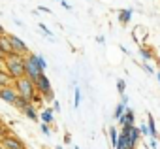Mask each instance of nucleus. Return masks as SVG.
I'll return each instance as SVG.
<instances>
[{
	"mask_svg": "<svg viewBox=\"0 0 160 149\" xmlns=\"http://www.w3.org/2000/svg\"><path fill=\"white\" fill-rule=\"evenodd\" d=\"M27 57V55H25ZM25 57L23 55H17V53H12V55H6L2 60H4V66H6V72L8 76L13 78V80H19L25 76Z\"/></svg>",
	"mask_w": 160,
	"mask_h": 149,
	"instance_id": "f257e3e1",
	"label": "nucleus"
},
{
	"mask_svg": "<svg viewBox=\"0 0 160 149\" xmlns=\"http://www.w3.org/2000/svg\"><path fill=\"white\" fill-rule=\"evenodd\" d=\"M13 89L17 91L19 96H25V98H28V100H32V96L36 95V85H34V81H32L30 78H27V76L15 80Z\"/></svg>",
	"mask_w": 160,
	"mask_h": 149,
	"instance_id": "f03ea898",
	"label": "nucleus"
},
{
	"mask_svg": "<svg viewBox=\"0 0 160 149\" xmlns=\"http://www.w3.org/2000/svg\"><path fill=\"white\" fill-rule=\"evenodd\" d=\"M42 74H43V70H42V68L38 66V62H36V53H28V55L25 57V76L30 78L32 81H36Z\"/></svg>",
	"mask_w": 160,
	"mask_h": 149,
	"instance_id": "7ed1b4c3",
	"label": "nucleus"
},
{
	"mask_svg": "<svg viewBox=\"0 0 160 149\" xmlns=\"http://www.w3.org/2000/svg\"><path fill=\"white\" fill-rule=\"evenodd\" d=\"M34 85H36V93H40L45 100H55V93H53L51 81H49V78L45 76V74H42V76L34 81Z\"/></svg>",
	"mask_w": 160,
	"mask_h": 149,
	"instance_id": "20e7f679",
	"label": "nucleus"
},
{
	"mask_svg": "<svg viewBox=\"0 0 160 149\" xmlns=\"http://www.w3.org/2000/svg\"><path fill=\"white\" fill-rule=\"evenodd\" d=\"M10 36V44H12V49H13V53H17V55H28V45L19 38V36H15V34H8Z\"/></svg>",
	"mask_w": 160,
	"mask_h": 149,
	"instance_id": "39448f33",
	"label": "nucleus"
},
{
	"mask_svg": "<svg viewBox=\"0 0 160 149\" xmlns=\"http://www.w3.org/2000/svg\"><path fill=\"white\" fill-rule=\"evenodd\" d=\"M17 91L13 89V87H0V98H2L4 102H8V104H15V100H17Z\"/></svg>",
	"mask_w": 160,
	"mask_h": 149,
	"instance_id": "423d86ee",
	"label": "nucleus"
},
{
	"mask_svg": "<svg viewBox=\"0 0 160 149\" xmlns=\"http://www.w3.org/2000/svg\"><path fill=\"white\" fill-rule=\"evenodd\" d=\"M2 145H4V149H25V143L19 140V138H15V136H6V138H2Z\"/></svg>",
	"mask_w": 160,
	"mask_h": 149,
	"instance_id": "0eeeda50",
	"label": "nucleus"
},
{
	"mask_svg": "<svg viewBox=\"0 0 160 149\" xmlns=\"http://www.w3.org/2000/svg\"><path fill=\"white\" fill-rule=\"evenodd\" d=\"M139 138H141L139 128H138L136 125H134V126H128V149H136Z\"/></svg>",
	"mask_w": 160,
	"mask_h": 149,
	"instance_id": "6e6552de",
	"label": "nucleus"
},
{
	"mask_svg": "<svg viewBox=\"0 0 160 149\" xmlns=\"http://www.w3.org/2000/svg\"><path fill=\"white\" fill-rule=\"evenodd\" d=\"M126 108H128V96H126V95H122V96H121V102H119V104L115 106V110H113V119H115V121H119V119L124 115Z\"/></svg>",
	"mask_w": 160,
	"mask_h": 149,
	"instance_id": "1a4fd4ad",
	"label": "nucleus"
},
{
	"mask_svg": "<svg viewBox=\"0 0 160 149\" xmlns=\"http://www.w3.org/2000/svg\"><path fill=\"white\" fill-rule=\"evenodd\" d=\"M121 126H134L136 125V115H134V111L130 110V108H126V111H124V115L117 121Z\"/></svg>",
	"mask_w": 160,
	"mask_h": 149,
	"instance_id": "9d476101",
	"label": "nucleus"
},
{
	"mask_svg": "<svg viewBox=\"0 0 160 149\" xmlns=\"http://www.w3.org/2000/svg\"><path fill=\"white\" fill-rule=\"evenodd\" d=\"M0 53H2L4 57L13 53V49H12V44H10V36H8V34L0 36Z\"/></svg>",
	"mask_w": 160,
	"mask_h": 149,
	"instance_id": "9b49d317",
	"label": "nucleus"
},
{
	"mask_svg": "<svg viewBox=\"0 0 160 149\" xmlns=\"http://www.w3.org/2000/svg\"><path fill=\"white\" fill-rule=\"evenodd\" d=\"M132 15H134V12H132L130 8H124V10H119L117 19H119L121 25H128V23L132 21Z\"/></svg>",
	"mask_w": 160,
	"mask_h": 149,
	"instance_id": "f8f14e48",
	"label": "nucleus"
},
{
	"mask_svg": "<svg viewBox=\"0 0 160 149\" xmlns=\"http://www.w3.org/2000/svg\"><path fill=\"white\" fill-rule=\"evenodd\" d=\"M40 121L45 123V125H51V123L55 121V111H53V108H45V110L40 113Z\"/></svg>",
	"mask_w": 160,
	"mask_h": 149,
	"instance_id": "ddd939ff",
	"label": "nucleus"
},
{
	"mask_svg": "<svg viewBox=\"0 0 160 149\" xmlns=\"http://www.w3.org/2000/svg\"><path fill=\"white\" fill-rule=\"evenodd\" d=\"M23 113H25V115H27V117H28L30 121H40V113L36 111L34 104H30L28 108H25V110H23Z\"/></svg>",
	"mask_w": 160,
	"mask_h": 149,
	"instance_id": "4468645a",
	"label": "nucleus"
},
{
	"mask_svg": "<svg viewBox=\"0 0 160 149\" xmlns=\"http://www.w3.org/2000/svg\"><path fill=\"white\" fill-rule=\"evenodd\" d=\"M147 128H149V138H156V136H158V132H156V125H154L152 115H149V117H147Z\"/></svg>",
	"mask_w": 160,
	"mask_h": 149,
	"instance_id": "2eb2a0df",
	"label": "nucleus"
},
{
	"mask_svg": "<svg viewBox=\"0 0 160 149\" xmlns=\"http://www.w3.org/2000/svg\"><path fill=\"white\" fill-rule=\"evenodd\" d=\"M30 104H32V102H30L28 98H25V96H17V100H15V104H13V106H15L17 110H21V111H23V110H25V108H28Z\"/></svg>",
	"mask_w": 160,
	"mask_h": 149,
	"instance_id": "dca6fc26",
	"label": "nucleus"
},
{
	"mask_svg": "<svg viewBox=\"0 0 160 149\" xmlns=\"http://www.w3.org/2000/svg\"><path fill=\"white\" fill-rule=\"evenodd\" d=\"M13 78L8 76V72H0V87H12Z\"/></svg>",
	"mask_w": 160,
	"mask_h": 149,
	"instance_id": "f3484780",
	"label": "nucleus"
},
{
	"mask_svg": "<svg viewBox=\"0 0 160 149\" xmlns=\"http://www.w3.org/2000/svg\"><path fill=\"white\" fill-rule=\"evenodd\" d=\"M109 140H111V145H113V149H115V145H117V140H119V130L115 128V126H109Z\"/></svg>",
	"mask_w": 160,
	"mask_h": 149,
	"instance_id": "a211bd4d",
	"label": "nucleus"
},
{
	"mask_svg": "<svg viewBox=\"0 0 160 149\" xmlns=\"http://www.w3.org/2000/svg\"><path fill=\"white\" fill-rule=\"evenodd\" d=\"M79 106H81V89L75 87V91H73V108L77 110Z\"/></svg>",
	"mask_w": 160,
	"mask_h": 149,
	"instance_id": "6ab92c4d",
	"label": "nucleus"
},
{
	"mask_svg": "<svg viewBox=\"0 0 160 149\" xmlns=\"http://www.w3.org/2000/svg\"><path fill=\"white\" fill-rule=\"evenodd\" d=\"M117 91H119V95L122 96V95H126V81L122 80V78H119L117 80Z\"/></svg>",
	"mask_w": 160,
	"mask_h": 149,
	"instance_id": "aec40b11",
	"label": "nucleus"
},
{
	"mask_svg": "<svg viewBox=\"0 0 160 149\" xmlns=\"http://www.w3.org/2000/svg\"><path fill=\"white\" fill-rule=\"evenodd\" d=\"M139 55H141V59H143L145 62H149V60L152 59V53H151L149 49H145V47H139Z\"/></svg>",
	"mask_w": 160,
	"mask_h": 149,
	"instance_id": "412c9836",
	"label": "nucleus"
},
{
	"mask_svg": "<svg viewBox=\"0 0 160 149\" xmlns=\"http://www.w3.org/2000/svg\"><path fill=\"white\" fill-rule=\"evenodd\" d=\"M36 62H38V66H40V68L45 72V68H47V60H45L42 55H36Z\"/></svg>",
	"mask_w": 160,
	"mask_h": 149,
	"instance_id": "4be33fe9",
	"label": "nucleus"
},
{
	"mask_svg": "<svg viewBox=\"0 0 160 149\" xmlns=\"http://www.w3.org/2000/svg\"><path fill=\"white\" fill-rule=\"evenodd\" d=\"M38 27H40V30H42V32H43L45 36H49V38H53V32H51V30H49V28H47V27H45L43 23H40Z\"/></svg>",
	"mask_w": 160,
	"mask_h": 149,
	"instance_id": "5701e85b",
	"label": "nucleus"
},
{
	"mask_svg": "<svg viewBox=\"0 0 160 149\" xmlns=\"http://www.w3.org/2000/svg\"><path fill=\"white\" fill-rule=\"evenodd\" d=\"M139 132H141V136H149V128H147V123H141L139 126Z\"/></svg>",
	"mask_w": 160,
	"mask_h": 149,
	"instance_id": "b1692460",
	"label": "nucleus"
},
{
	"mask_svg": "<svg viewBox=\"0 0 160 149\" xmlns=\"http://www.w3.org/2000/svg\"><path fill=\"white\" fill-rule=\"evenodd\" d=\"M42 132H43L45 136H51V126L45 125V123H42Z\"/></svg>",
	"mask_w": 160,
	"mask_h": 149,
	"instance_id": "393cba45",
	"label": "nucleus"
},
{
	"mask_svg": "<svg viewBox=\"0 0 160 149\" xmlns=\"http://www.w3.org/2000/svg\"><path fill=\"white\" fill-rule=\"evenodd\" d=\"M143 68H145V72H149V74H152V66H151L149 62H143Z\"/></svg>",
	"mask_w": 160,
	"mask_h": 149,
	"instance_id": "a878e982",
	"label": "nucleus"
},
{
	"mask_svg": "<svg viewBox=\"0 0 160 149\" xmlns=\"http://www.w3.org/2000/svg\"><path fill=\"white\" fill-rule=\"evenodd\" d=\"M60 6H62L64 10H72V6H70V4L66 2V0H60Z\"/></svg>",
	"mask_w": 160,
	"mask_h": 149,
	"instance_id": "bb28decb",
	"label": "nucleus"
},
{
	"mask_svg": "<svg viewBox=\"0 0 160 149\" xmlns=\"http://www.w3.org/2000/svg\"><path fill=\"white\" fill-rule=\"evenodd\" d=\"M53 111H60V104L57 100H53Z\"/></svg>",
	"mask_w": 160,
	"mask_h": 149,
	"instance_id": "cd10ccee",
	"label": "nucleus"
},
{
	"mask_svg": "<svg viewBox=\"0 0 160 149\" xmlns=\"http://www.w3.org/2000/svg\"><path fill=\"white\" fill-rule=\"evenodd\" d=\"M158 147V141H156V138H151V149H156Z\"/></svg>",
	"mask_w": 160,
	"mask_h": 149,
	"instance_id": "c85d7f7f",
	"label": "nucleus"
},
{
	"mask_svg": "<svg viewBox=\"0 0 160 149\" xmlns=\"http://www.w3.org/2000/svg\"><path fill=\"white\" fill-rule=\"evenodd\" d=\"M96 42H98V44H104V42H106V38H104L102 34H98V36H96Z\"/></svg>",
	"mask_w": 160,
	"mask_h": 149,
	"instance_id": "c756f323",
	"label": "nucleus"
},
{
	"mask_svg": "<svg viewBox=\"0 0 160 149\" xmlns=\"http://www.w3.org/2000/svg\"><path fill=\"white\" fill-rule=\"evenodd\" d=\"M38 10H40V12H45V13H51V10H49V8H45V6H40Z\"/></svg>",
	"mask_w": 160,
	"mask_h": 149,
	"instance_id": "7c9ffc66",
	"label": "nucleus"
},
{
	"mask_svg": "<svg viewBox=\"0 0 160 149\" xmlns=\"http://www.w3.org/2000/svg\"><path fill=\"white\" fill-rule=\"evenodd\" d=\"M4 34H6V30H4V27H2V25H0V36H4Z\"/></svg>",
	"mask_w": 160,
	"mask_h": 149,
	"instance_id": "2f4dec72",
	"label": "nucleus"
},
{
	"mask_svg": "<svg viewBox=\"0 0 160 149\" xmlns=\"http://www.w3.org/2000/svg\"><path fill=\"white\" fill-rule=\"evenodd\" d=\"M156 80H158V81H160V72H156Z\"/></svg>",
	"mask_w": 160,
	"mask_h": 149,
	"instance_id": "473e14b6",
	"label": "nucleus"
},
{
	"mask_svg": "<svg viewBox=\"0 0 160 149\" xmlns=\"http://www.w3.org/2000/svg\"><path fill=\"white\" fill-rule=\"evenodd\" d=\"M0 59H4V55H2V53H0Z\"/></svg>",
	"mask_w": 160,
	"mask_h": 149,
	"instance_id": "72a5a7b5",
	"label": "nucleus"
},
{
	"mask_svg": "<svg viewBox=\"0 0 160 149\" xmlns=\"http://www.w3.org/2000/svg\"><path fill=\"white\" fill-rule=\"evenodd\" d=\"M75 149H79V147H77V145H75Z\"/></svg>",
	"mask_w": 160,
	"mask_h": 149,
	"instance_id": "f704fd0d",
	"label": "nucleus"
},
{
	"mask_svg": "<svg viewBox=\"0 0 160 149\" xmlns=\"http://www.w3.org/2000/svg\"><path fill=\"white\" fill-rule=\"evenodd\" d=\"M57 2H60V0H57Z\"/></svg>",
	"mask_w": 160,
	"mask_h": 149,
	"instance_id": "c9c22d12",
	"label": "nucleus"
},
{
	"mask_svg": "<svg viewBox=\"0 0 160 149\" xmlns=\"http://www.w3.org/2000/svg\"><path fill=\"white\" fill-rule=\"evenodd\" d=\"M0 123H2V119H0Z\"/></svg>",
	"mask_w": 160,
	"mask_h": 149,
	"instance_id": "e433bc0d",
	"label": "nucleus"
}]
</instances>
